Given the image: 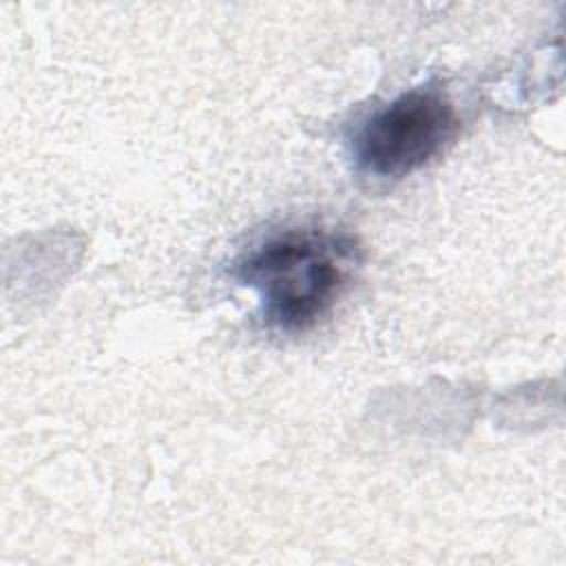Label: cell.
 Wrapping results in <instances>:
<instances>
[{"instance_id":"cell-1","label":"cell","mask_w":566,"mask_h":566,"mask_svg":"<svg viewBox=\"0 0 566 566\" xmlns=\"http://www.w3.org/2000/svg\"><path fill=\"white\" fill-rule=\"evenodd\" d=\"M358 245L329 228H285L248 248L232 276L254 290L268 327L294 334L325 318L347 290Z\"/></svg>"},{"instance_id":"cell-2","label":"cell","mask_w":566,"mask_h":566,"mask_svg":"<svg viewBox=\"0 0 566 566\" xmlns=\"http://www.w3.org/2000/svg\"><path fill=\"white\" fill-rule=\"evenodd\" d=\"M458 113L447 93L422 84L374 111L354 135L360 170L380 179H400L442 153L458 133Z\"/></svg>"}]
</instances>
